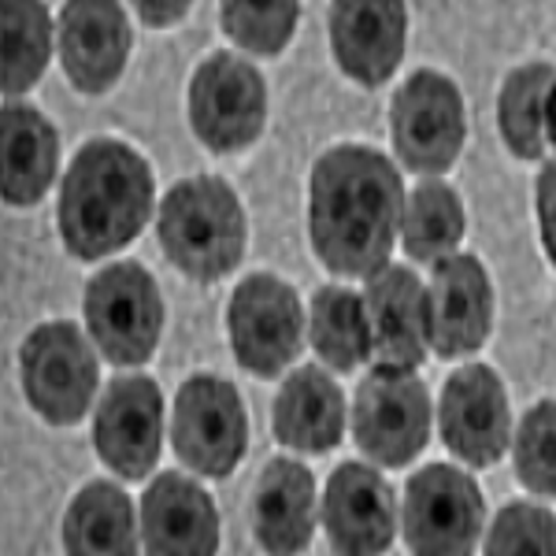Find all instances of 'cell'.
Segmentation results:
<instances>
[{
    "instance_id": "29",
    "label": "cell",
    "mask_w": 556,
    "mask_h": 556,
    "mask_svg": "<svg viewBox=\"0 0 556 556\" xmlns=\"http://www.w3.org/2000/svg\"><path fill=\"white\" fill-rule=\"evenodd\" d=\"M516 479L527 490L556 497V401L545 397L519 419L516 442Z\"/></svg>"
},
{
    "instance_id": "4",
    "label": "cell",
    "mask_w": 556,
    "mask_h": 556,
    "mask_svg": "<svg viewBox=\"0 0 556 556\" xmlns=\"http://www.w3.org/2000/svg\"><path fill=\"white\" fill-rule=\"evenodd\" d=\"M86 327L104 361L138 367L152 361L164 334V298L160 286L138 260L101 267L86 282Z\"/></svg>"
},
{
    "instance_id": "15",
    "label": "cell",
    "mask_w": 556,
    "mask_h": 556,
    "mask_svg": "<svg viewBox=\"0 0 556 556\" xmlns=\"http://www.w3.org/2000/svg\"><path fill=\"white\" fill-rule=\"evenodd\" d=\"M427 301L430 353H438L442 361H456L486 345L493 327V282L479 256L450 253L434 260Z\"/></svg>"
},
{
    "instance_id": "13",
    "label": "cell",
    "mask_w": 556,
    "mask_h": 556,
    "mask_svg": "<svg viewBox=\"0 0 556 556\" xmlns=\"http://www.w3.org/2000/svg\"><path fill=\"white\" fill-rule=\"evenodd\" d=\"M442 442L468 468H493L513 445V408L501 375L486 364H464L450 375L438 405Z\"/></svg>"
},
{
    "instance_id": "30",
    "label": "cell",
    "mask_w": 556,
    "mask_h": 556,
    "mask_svg": "<svg viewBox=\"0 0 556 556\" xmlns=\"http://www.w3.org/2000/svg\"><path fill=\"white\" fill-rule=\"evenodd\" d=\"M490 556H519V553H538V556H556V516L542 505H523L513 501L493 519L486 545Z\"/></svg>"
},
{
    "instance_id": "16",
    "label": "cell",
    "mask_w": 556,
    "mask_h": 556,
    "mask_svg": "<svg viewBox=\"0 0 556 556\" xmlns=\"http://www.w3.org/2000/svg\"><path fill=\"white\" fill-rule=\"evenodd\" d=\"M405 0H330V52L345 78L367 89L393 78L405 60Z\"/></svg>"
},
{
    "instance_id": "32",
    "label": "cell",
    "mask_w": 556,
    "mask_h": 556,
    "mask_svg": "<svg viewBox=\"0 0 556 556\" xmlns=\"http://www.w3.org/2000/svg\"><path fill=\"white\" fill-rule=\"evenodd\" d=\"M130 8L146 26H175L178 20H186L193 0H130Z\"/></svg>"
},
{
    "instance_id": "27",
    "label": "cell",
    "mask_w": 556,
    "mask_h": 556,
    "mask_svg": "<svg viewBox=\"0 0 556 556\" xmlns=\"http://www.w3.org/2000/svg\"><path fill=\"white\" fill-rule=\"evenodd\" d=\"M556 78L549 64H523L505 78L497 93V130L505 149L516 160H538L549 141H545V97Z\"/></svg>"
},
{
    "instance_id": "1",
    "label": "cell",
    "mask_w": 556,
    "mask_h": 556,
    "mask_svg": "<svg viewBox=\"0 0 556 556\" xmlns=\"http://www.w3.org/2000/svg\"><path fill=\"white\" fill-rule=\"evenodd\" d=\"M405 182L390 156L371 146H334L312 164L308 238L327 271L367 278L401 238Z\"/></svg>"
},
{
    "instance_id": "24",
    "label": "cell",
    "mask_w": 556,
    "mask_h": 556,
    "mask_svg": "<svg viewBox=\"0 0 556 556\" xmlns=\"http://www.w3.org/2000/svg\"><path fill=\"white\" fill-rule=\"evenodd\" d=\"M308 330L312 349L330 371H356L375 356L364 293L349 286H319L308 308Z\"/></svg>"
},
{
    "instance_id": "20",
    "label": "cell",
    "mask_w": 556,
    "mask_h": 556,
    "mask_svg": "<svg viewBox=\"0 0 556 556\" xmlns=\"http://www.w3.org/2000/svg\"><path fill=\"white\" fill-rule=\"evenodd\" d=\"M60 167V134L26 101L0 112V193L12 208H34Z\"/></svg>"
},
{
    "instance_id": "28",
    "label": "cell",
    "mask_w": 556,
    "mask_h": 556,
    "mask_svg": "<svg viewBox=\"0 0 556 556\" xmlns=\"http://www.w3.org/2000/svg\"><path fill=\"white\" fill-rule=\"evenodd\" d=\"M301 23V0H219V26L253 56H278Z\"/></svg>"
},
{
    "instance_id": "9",
    "label": "cell",
    "mask_w": 556,
    "mask_h": 556,
    "mask_svg": "<svg viewBox=\"0 0 556 556\" xmlns=\"http://www.w3.org/2000/svg\"><path fill=\"white\" fill-rule=\"evenodd\" d=\"M390 134L397 160L416 175H445L468 138L460 86L442 71H416L393 93Z\"/></svg>"
},
{
    "instance_id": "7",
    "label": "cell",
    "mask_w": 556,
    "mask_h": 556,
    "mask_svg": "<svg viewBox=\"0 0 556 556\" xmlns=\"http://www.w3.org/2000/svg\"><path fill=\"white\" fill-rule=\"evenodd\" d=\"M172 445L190 471L204 479H227L249 450V416L241 393L219 375H190L175 393Z\"/></svg>"
},
{
    "instance_id": "19",
    "label": "cell",
    "mask_w": 556,
    "mask_h": 556,
    "mask_svg": "<svg viewBox=\"0 0 556 556\" xmlns=\"http://www.w3.org/2000/svg\"><path fill=\"white\" fill-rule=\"evenodd\" d=\"M141 545L152 556H212L219 549L212 493L190 475H156L141 493Z\"/></svg>"
},
{
    "instance_id": "10",
    "label": "cell",
    "mask_w": 556,
    "mask_h": 556,
    "mask_svg": "<svg viewBox=\"0 0 556 556\" xmlns=\"http://www.w3.org/2000/svg\"><path fill=\"white\" fill-rule=\"evenodd\" d=\"M190 127L212 152L249 149L267 127L264 75L235 52L201 60L190 75Z\"/></svg>"
},
{
    "instance_id": "31",
    "label": "cell",
    "mask_w": 556,
    "mask_h": 556,
    "mask_svg": "<svg viewBox=\"0 0 556 556\" xmlns=\"http://www.w3.org/2000/svg\"><path fill=\"white\" fill-rule=\"evenodd\" d=\"M534 204H538V230H542V249L556 267V160L542 167L534 186Z\"/></svg>"
},
{
    "instance_id": "14",
    "label": "cell",
    "mask_w": 556,
    "mask_h": 556,
    "mask_svg": "<svg viewBox=\"0 0 556 556\" xmlns=\"http://www.w3.org/2000/svg\"><path fill=\"white\" fill-rule=\"evenodd\" d=\"M60 64L78 93H108L123 78L134 30L123 0H64L56 26Z\"/></svg>"
},
{
    "instance_id": "23",
    "label": "cell",
    "mask_w": 556,
    "mask_h": 556,
    "mask_svg": "<svg viewBox=\"0 0 556 556\" xmlns=\"http://www.w3.org/2000/svg\"><path fill=\"white\" fill-rule=\"evenodd\" d=\"M64 549L75 556L138 553V513L127 490L104 479L78 490L64 513Z\"/></svg>"
},
{
    "instance_id": "17",
    "label": "cell",
    "mask_w": 556,
    "mask_h": 556,
    "mask_svg": "<svg viewBox=\"0 0 556 556\" xmlns=\"http://www.w3.org/2000/svg\"><path fill=\"white\" fill-rule=\"evenodd\" d=\"M323 531L330 545L349 556L386 553L397 534V505L379 468L361 460L338 464L323 490Z\"/></svg>"
},
{
    "instance_id": "8",
    "label": "cell",
    "mask_w": 556,
    "mask_h": 556,
    "mask_svg": "<svg viewBox=\"0 0 556 556\" xmlns=\"http://www.w3.org/2000/svg\"><path fill=\"white\" fill-rule=\"evenodd\" d=\"M227 338L249 375H282L304 342V308L293 286L267 271L241 278L227 304Z\"/></svg>"
},
{
    "instance_id": "26",
    "label": "cell",
    "mask_w": 556,
    "mask_h": 556,
    "mask_svg": "<svg viewBox=\"0 0 556 556\" xmlns=\"http://www.w3.org/2000/svg\"><path fill=\"white\" fill-rule=\"evenodd\" d=\"M4 26V64L0 86L8 97H20L38 86L52 56V15L45 0H0Z\"/></svg>"
},
{
    "instance_id": "6",
    "label": "cell",
    "mask_w": 556,
    "mask_h": 556,
    "mask_svg": "<svg viewBox=\"0 0 556 556\" xmlns=\"http://www.w3.org/2000/svg\"><path fill=\"white\" fill-rule=\"evenodd\" d=\"M353 438L382 468H405L427 450L430 390L416 367L375 364L356 386Z\"/></svg>"
},
{
    "instance_id": "21",
    "label": "cell",
    "mask_w": 556,
    "mask_h": 556,
    "mask_svg": "<svg viewBox=\"0 0 556 556\" xmlns=\"http://www.w3.org/2000/svg\"><path fill=\"white\" fill-rule=\"evenodd\" d=\"M253 534L267 553H304L316 534V479L301 460L275 456L253 490Z\"/></svg>"
},
{
    "instance_id": "2",
    "label": "cell",
    "mask_w": 556,
    "mask_h": 556,
    "mask_svg": "<svg viewBox=\"0 0 556 556\" xmlns=\"http://www.w3.org/2000/svg\"><path fill=\"white\" fill-rule=\"evenodd\" d=\"M156 208L149 160L119 138H93L71 160L56 223L75 260H104L127 249Z\"/></svg>"
},
{
    "instance_id": "33",
    "label": "cell",
    "mask_w": 556,
    "mask_h": 556,
    "mask_svg": "<svg viewBox=\"0 0 556 556\" xmlns=\"http://www.w3.org/2000/svg\"><path fill=\"white\" fill-rule=\"evenodd\" d=\"M545 141H549V149L556 152V78L549 86V97H545Z\"/></svg>"
},
{
    "instance_id": "11",
    "label": "cell",
    "mask_w": 556,
    "mask_h": 556,
    "mask_svg": "<svg viewBox=\"0 0 556 556\" xmlns=\"http://www.w3.org/2000/svg\"><path fill=\"white\" fill-rule=\"evenodd\" d=\"M486 519V501L471 475L453 464H427L405 486V542L419 556L475 553Z\"/></svg>"
},
{
    "instance_id": "25",
    "label": "cell",
    "mask_w": 556,
    "mask_h": 556,
    "mask_svg": "<svg viewBox=\"0 0 556 556\" xmlns=\"http://www.w3.org/2000/svg\"><path fill=\"white\" fill-rule=\"evenodd\" d=\"M468 230V215H464L460 193L442 178H427L405 201V219H401V241L405 253L419 264H434V260L456 253Z\"/></svg>"
},
{
    "instance_id": "18",
    "label": "cell",
    "mask_w": 556,
    "mask_h": 556,
    "mask_svg": "<svg viewBox=\"0 0 556 556\" xmlns=\"http://www.w3.org/2000/svg\"><path fill=\"white\" fill-rule=\"evenodd\" d=\"M364 282L371 345L379 364L419 367L430 353V301L424 278L408 264H382Z\"/></svg>"
},
{
    "instance_id": "3",
    "label": "cell",
    "mask_w": 556,
    "mask_h": 556,
    "mask_svg": "<svg viewBox=\"0 0 556 556\" xmlns=\"http://www.w3.org/2000/svg\"><path fill=\"white\" fill-rule=\"evenodd\" d=\"M160 249L193 282H219L245 256L249 223L238 193L219 175H197L167 190L156 215Z\"/></svg>"
},
{
    "instance_id": "12",
    "label": "cell",
    "mask_w": 556,
    "mask_h": 556,
    "mask_svg": "<svg viewBox=\"0 0 556 556\" xmlns=\"http://www.w3.org/2000/svg\"><path fill=\"white\" fill-rule=\"evenodd\" d=\"M93 445L101 464L127 482L152 475L164 450V393L149 375H119L101 393L93 416Z\"/></svg>"
},
{
    "instance_id": "5",
    "label": "cell",
    "mask_w": 556,
    "mask_h": 556,
    "mask_svg": "<svg viewBox=\"0 0 556 556\" xmlns=\"http://www.w3.org/2000/svg\"><path fill=\"white\" fill-rule=\"evenodd\" d=\"M20 382L45 424H83L101 386V364L75 323L52 319L34 327L20 345Z\"/></svg>"
},
{
    "instance_id": "22",
    "label": "cell",
    "mask_w": 556,
    "mask_h": 556,
    "mask_svg": "<svg viewBox=\"0 0 556 556\" xmlns=\"http://www.w3.org/2000/svg\"><path fill=\"white\" fill-rule=\"evenodd\" d=\"M271 427L293 453H330L345 434V393L323 367L304 364L282 382Z\"/></svg>"
}]
</instances>
